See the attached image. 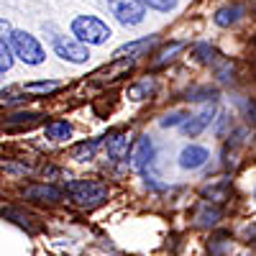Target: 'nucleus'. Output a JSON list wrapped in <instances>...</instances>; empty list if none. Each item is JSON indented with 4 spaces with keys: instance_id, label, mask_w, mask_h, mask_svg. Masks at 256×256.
Returning a JSON list of instances; mask_svg holds the SVG:
<instances>
[{
    "instance_id": "obj_1",
    "label": "nucleus",
    "mask_w": 256,
    "mask_h": 256,
    "mask_svg": "<svg viewBox=\"0 0 256 256\" xmlns=\"http://www.w3.org/2000/svg\"><path fill=\"white\" fill-rule=\"evenodd\" d=\"M70 198L80 208H98L108 200V187L95 180H80L70 184Z\"/></svg>"
},
{
    "instance_id": "obj_2",
    "label": "nucleus",
    "mask_w": 256,
    "mask_h": 256,
    "mask_svg": "<svg viewBox=\"0 0 256 256\" xmlns=\"http://www.w3.org/2000/svg\"><path fill=\"white\" fill-rule=\"evenodd\" d=\"M72 34L80 38V41H88V44H105L113 34L108 28V24H102L100 18L95 16H77L72 20Z\"/></svg>"
},
{
    "instance_id": "obj_3",
    "label": "nucleus",
    "mask_w": 256,
    "mask_h": 256,
    "mask_svg": "<svg viewBox=\"0 0 256 256\" xmlns=\"http://www.w3.org/2000/svg\"><path fill=\"white\" fill-rule=\"evenodd\" d=\"M10 49L13 54L20 59V62H26L31 64V67H36V64H41L46 59L44 49H41V44L36 41V36H31L28 31H10Z\"/></svg>"
},
{
    "instance_id": "obj_4",
    "label": "nucleus",
    "mask_w": 256,
    "mask_h": 256,
    "mask_svg": "<svg viewBox=\"0 0 256 256\" xmlns=\"http://www.w3.org/2000/svg\"><path fill=\"white\" fill-rule=\"evenodd\" d=\"M105 3L123 26H138L146 18V6L141 0H105Z\"/></svg>"
},
{
    "instance_id": "obj_5",
    "label": "nucleus",
    "mask_w": 256,
    "mask_h": 256,
    "mask_svg": "<svg viewBox=\"0 0 256 256\" xmlns=\"http://www.w3.org/2000/svg\"><path fill=\"white\" fill-rule=\"evenodd\" d=\"M54 52H56L59 59L72 62V64H82V62L90 59L88 46L74 41V38H67V36H54Z\"/></svg>"
},
{
    "instance_id": "obj_6",
    "label": "nucleus",
    "mask_w": 256,
    "mask_h": 256,
    "mask_svg": "<svg viewBox=\"0 0 256 256\" xmlns=\"http://www.w3.org/2000/svg\"><path fill=\"white\" fill-rule=\"evenodd\" d=\"M154 159V141L148 136H138V141L131 146V166L136 172H146V166H152Z\"/></svg>"
},
{
    "instance_id": "obj_7",
    "label": "nucleus",
    "mask_w": 256,
    "mask_h": 256,
    "mask_svg": "<svg viewBox=\"0 0 256 256\" xmlns=\"http://www.w3.org/2000/svg\"><path fill=\"white\" fill-rule=\"evenodd\" d=\"M212 116H216V108H212V105H205V108H202L198 116H187V118L182 120V131H184L187 136H198V134H202V128L210 126Z\"/></svg>"
},
{
    "instance_id": "obj_8",
    "label": "nucleus",
    "mask_w": 256,
    "mask_h": 256,
    "mask_svg": "<svg viewBox=\"0 0 256 256\" xmlns=\"http://www.w3.org/2000/svg\"><path fill=\"white\" fill-rule=\"evenodd\" d=\"M208 159H210L208 148L192 144V146L182 148V154H180V166H182V169H200Z\"/></svg>"
},
{
    "instance_id": "obj_9",
    "label": "nucleus",
    "mask_w": 256,
    "mask_h": 256,
    "mask_svg": "<svg viewBox=\"0 0 256 256\" xmlns=\"http://www.w3.org/2000/svg\"><path fill=\"white\" fill-rule=\"evenodd\" d=\"M152 46H154V36L141 38V41H128V44H123V46H118V49L113 52V59H126V56L136 59V56H144Z\"/></svg>"
},
{
    "instance_id": "obj_10",
    "label": "nucleus",
    "mask_w": 256,
    "mask_h": 256,
    "mask_svg": "<svg viewBox=\"0 0 256 256\" xmlns=\"http://www.w3.org/2000/svg\"><path fill=\"white\" fill-rule=\"evenodd\" d=\"M24 195L28 200H38V202H59L62 200V190L52 187V184H34V187H26Z\"/></svg>"
},
{
    "instance_id": "obj_11",
    "label": "nucleus",
    "mask_w": 256,
    "mask_h": 256,
    "mask_svg": "<svg viewBox=\"0 0 256 256\" xmlns=\"http://www.w3.org/2000/svg\"><path fill=\"white\" fill-rule=\"evenodd\" d=\"M128 134L126 131H118V134H113V136H108V144H105V148H108V156L113 159V162H123L126 156H128Z\"/></svg>"
},
{
    "instance_id": "obj_12",
    "label": "nucleus",
    "mask_w": 256,
    "mask_h": 256,
    "mask_svg": "<svg viewBox=\"0 0 256 256\" xmlns=\"http://www.w3.org/2000/svg\"><path fill=\"white\" fill-rule=\"evenodd\" d=\"M184 46H187L184 41H172V44H166V46H164V49H162V52L154 56L152 67H154V70L166 67L169 62H174V59H177V54H182V52H184Z\"/></svg>"
},
{
    "instance_id": "obj_13",
    "label": "nucleus",
    "mask_w": 256,
    "mask_h": 256,
    "mask_svg": "<svg viewBox=\"0 0 256 256\" xmlns=\"http://www.w3.org/2000/svg\"><path fill=\"white\" fill-rule=\"evenodd\" d=\"M241 16H244V8H241V6H223L216 16H212V20H216V26L228 28V26H233V24H238Z\"/></svg>"
},
{
    "instance_id": "obj_14",
    "label": "nucleus",
    "mask_w": 256,
    "mask_h": 256,
    "mask_svg": "<svg viewBox=\"0 0 256 256\" xmlns=\"http://www.w3.org/2000/svg\"><path fill=\"white\" fill-rule=\"evenodd\" d=\"M218 220H220V210L210 208L208 202L200 205V210L195 212V226H200V228H210V226H216Z\"/></svg>"
},
{
    "instance_id": "obj_15",
    "label": "nucleus",
    "mask_w": 256,
    "mask_h": 256,
    "mask_svg": "<svg viewBox=\"0 0 256 256\" xmlns=\"http://www.w3.org/2000/svg\"><path fill=\"white\" fill-rule=\"evenodd\" d=\"M98 148H100V138L82 141V144H77V146L72 148V159H77V162H88V159H92V156H95Z\"/></svg>"
},
{
    "instance_id": "obj_16",
    "label": "nucleus",
    "mask_w": 256,
    "mask_h": 256,
    "mask_svg": "<svg viewBox=\"0 0 256 256\" xmlns=\"http://www.w3.org/2000/svg\"><path fill=\"white\" fill-rule=\"evenodd\" d=\"M46 136L54 138V141H67L72 136V126L67 120H54L46 126Z\"/></svg>"
},
{
    "instance_id": "obj_17",
    "label": "nucleus",
    "mask_w": 256,
    "mask_h": 256,
    "mask_svg": "<svg viewBox=\"0 0 256 256\" xmlns=\"http://www.w3.org/2000/svg\"><path fill=\"white\" fill-rule=\"evenodd\" d=\"M154 90H156V82L154 80H141L138 84H134V88L128 90V98H131V100H146Z\"/></svg>"
},
{
    "instance_id": "obj_18",
    "label": "nucleus",
    "mask_w": 256,
    "mask_h": 256,
    "mask_svg": "<svg viewBox=\"0 0 256 256\" xmlns=\"http://www.w3.org/2000/svg\"><path fill=\"white\" fill-rule=\"evenodd\" d=\"M54 90H59V82H54V80H49V82H28L26 84L28 95H49Z\"/></svg>"
},
{
    "instance_id": "obj_19",
    "label": "nucleus",
    "mask_w": 256,
    "mask_h": 256,
    "mask_svg": "<svg viewBox=\"0 0 256 256\" xmlns=\"http://www.w3.org/2000/svg\"><path fill=\"white\" fill-rule=\"evenodd\" d=\"M216 98H218V90L216 88H192V90H187V98L184 100L198 102V100H216Z\"/></svg>"
},
{
    "instance_id": "obj_20",
    "label": "nucleus",
    "mask_w": 256,
    "mask_h": 256,
    "mask_svg": "<svg viewBox=\"0 0 256 256\" xmlns=\"http://www.w3.org/2000/svg\"><path fill=\"white\" fill-rule=\"evenodd\" d=\"M13 67V49L8 46V41L0 36V74L8 72Z\"/></svg>"
},
{
    "instance_id": "obj_21",
    "label": "nucleus",
    "mask_w": 256,
    "mask_h": 256,
    "mask_svg": "<svg viewBox=\"0 0 256 256\" xmlns=\"http://www.w3.org/2000/svg\"><path fill=\"white\" fill-rule=\"evenodd\" d=\"M184 118H187L184 110H172V113H166V116L159 118V126H162V128H174V126H182Z\"/></svg>"
},
{
    "instance_id": "obj_22",
    "label": "nucleus",
    "mask_w": 256,
    "mask_h": 256,
    "mask_svg": "<svg viewBox=\"0 0 256 256\" xmlns=\"http://www.w3.org/2000/svg\"><path fill=\"white\" fill-rule=\"evenodd\" d=\"M195 59L198 62H202V64H210V62H216V49H212L210 44H198L195 46Z\"/></svg>"
},
{
    "instance_id": "obj_23",
    "label": "nucleus",
    "mask_w": 256,
    "mask_h": 256,
    "mask_svg": "<svg viewBox=\"0 0 256 256\" xmlns=\"http://www.w3.org/2000/svg\"><path fill=\"white\" fill-rule=\"evenodd\" d=\"M238 108L244 110L246 120L256 128V102H254V100H248V98H238Z\"/></svg>"
},
{
    "instance_id": "obj_24",
    "label": "nucleus",
    "mask_w": 256,
    "mask_h": 256,
    "mask_svg": "<svg viewBox=\"0 0 256 256\" xmlns=\"http://www.w3.org/2000/svg\"><path fill=\"white\" fill-rule=\"evenodd\" d=\"M141 3L154 8V10H162V13H169V10L177 8V0H141Z\"/></svg>"
},
{
    "instance_id": "obj_25",
    "label": "nucleus",
    "mask_w": 256,
    "mask_h": 256,
    "mask_svg": "<svg viewBox=\"0 0 256 256\" xmlns=\"http://www.w3.org/2000/svg\"><path fill=\"white\" fill-rule=\"evenodd\" d=\"M216 74H218V80H220V82H233V74H236V70H233V64L226 59V62L220 64V67L216 70Z\"/></svg>"
},
{
    "instance_id": "obj_26",
    "label": "nucleus",
    "mask_w": 256,
    "mask_h": 256,
    "mask_svg": "<svg viewBox=\"0 0 256 256\" xmlns=\"http://www.w3.org/2000/svg\"><path fill=\"white\" fill-rule=\"evenodd\" d=\"M228 233H220V236H216V241H210V254L212 256H223V248L228 246Z\"/></svg>"
},
{
    "instance_id": "obj_27",
    "label": "nucleus",
    "mask_w": 256,
    "mask_h": 256,
    "mask_svg": "<svg viewBox=\"0 0 256 256\" xmlns=\"http://www.w3.org/2000/svg\"><path fill=\"white\" fill-rule=\"evenodd\" d=\"M41 116L38 113H16L10 116V123H36Z\"/></svg>"
},
{
    "instance_id": "obj_28",
    "label": "nucleus",
    "mask_w": 256,
    "mask_h": 256,
    "mask_svg": "<svg viewBox=\"0 0 256 256\" xmlns=\"http://www.w3.org/2000/svg\"><path fill=\"white\" fill-rule=\"evenodd\" d=\"M0 36H3V38H8V36H10V26L6 24L3 18H0Z\"/></svg>"
},
{
    "instance_id": "obj_29",
    "label": "nucleus",
    "mask_w": 256,
    "mask_h": 256,
    "mask_svg": "<svg viewBox=\"0 0 256 256\" xmlns=\"http://www.w3.org/2000/svg\"><path fill=\"white\" fill-rule=\"evenodd\" d=\"M254 198H256V190H254Z\"/></svg>"
}]
</instances>
